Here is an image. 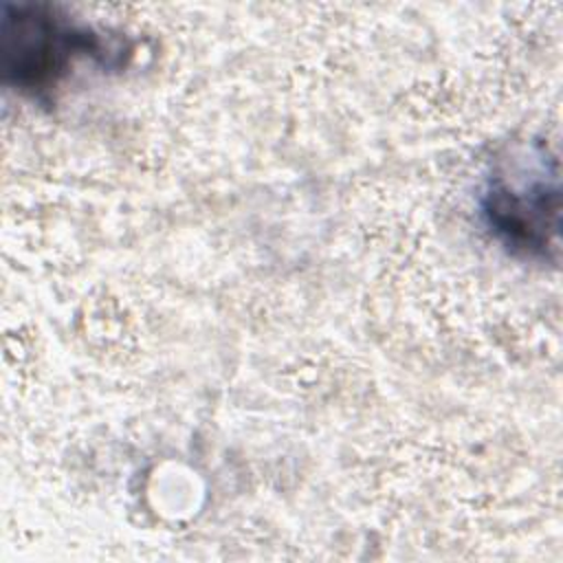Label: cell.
<instances>
[{"label": "cell", "mask_w": 563, "mask_h": 563, "mask_svg": "<svg viewBox=\"0 0 563 563\" xmlns=\"http://www.w3.org/2000/svg\"><path fill=\"white\" fill-rule=\"evenodd\" d=\"M2 51L9 79L31 95L57 88L84 59L117 55L92 26L40 4H4Z\"/></svg>", "instance_id": "cell-1"}, {"label": "cell", "mask_w": 563, "mask_h": 563, "mask_svg": "<svg viewBox=\"0 0 563 563\" xmlns=\"http://www.w3.org/2000/svg\"><path fill=\"white\" fill-rule=\"evenodd\" d=\"M482 216L493 238L508 251L545 260L559 235V178L543 167L497 174L482 194Z\"/></svg>", "instance_id": "cell-2"}]
</instances>
